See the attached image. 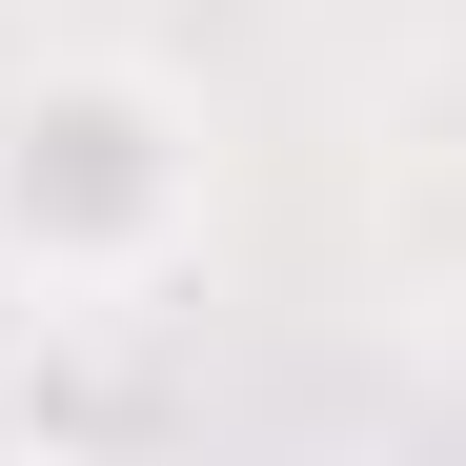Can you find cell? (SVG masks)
<instances>
[{"label":"cell","mask_w":466,"mask_h":466,"mask_svg":"<svg viewBox=\"0 0 466 466\" xmlns=\"http://www.w3.org/2000/svg\"><path fill=\"white\" fill-rule=\"evenodd\" d=\"M223 223V142L163 61H21L0 82V284L41 325L163 304Z\"/></svg>","instance_id":"cell-1"}]
</instances>
